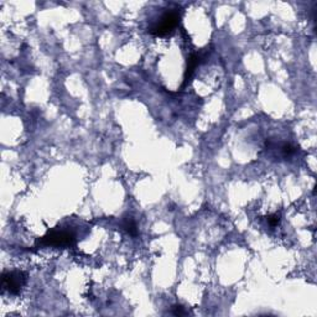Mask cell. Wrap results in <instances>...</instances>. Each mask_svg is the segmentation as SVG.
I'll list each match as a JSON object with an SVG mask.
<instances>
[{"label":"cell","mask_w":317,"mask_h":317,"mask_svg":"<svg viewBox=\"0 0 317 317\" xmlns=\"http://www.w3.org/2000/svg\"><path fill=\"white\" fill-rule=\"evenodd\" d=\"M76 243L74 234L70 231L51 229L42 238L37 239L36 244L40 247H71Z\"/></svg>","instance_id":"1"},{"label":"cell","mask_w":317,"mask_h":317,"mask_svg":"<svg viewBox=\"0 0 317 317\" xmlns=\"http://www.w3.org/2000/svg\"><path fill=\"white\" fill-rule=\"evenodd\" d=\"M180 20L181 15L178 11H169V13L164 14L159 23H156L150 29V33L155 36H159V37L168 36L169 34H171L177 28Z\"/></svg>","instance_id":"2"},{"label":"cell","mask_w":317,"mask_h":317,"mask_svg":"<svg viewBox=\"0 0 317 317\" xmlns=\"http://www.w3.org/2000/svg\"><path fill=\"white\" fill-rule=\"evenodd\" d=\"M26 282V274L24 272H5L1 277L3 290L13 295L20 294L21 289Z\"/></svg>","instance_id":"3"},{"label":"cell","mask_w":317,"mask_h":317,"mask_svg":"<svg viewBox=\"0 0 317 317\" xmlns=\"http://www.w3.org/2000/svg\"><path fill=\"white\" fill-rule=\"evenodd\" d=\"M201 62V55L200 54H192L190 57H188L187 61V67H186L185 71V78H183V84L182 88L186 87L190 82V79L192 78L193 73H195V70L197 69V66L200 65Z\"/></svg>","instance_id":"4"},{"label":"cell","mask_w":317,"mask_h":317,"mask_svg":"<svg viewBox=\"0 0 317 317\" xmlns=\"http://www.w3.org/2000/svg\"><path fill=\"white\" fill-rule=\"evenodd\" d=\"M123 227H124L125 231H127L132 237L138 236L137 223H135V221L133 219V217H125L124 222H123Z\"/></svg>","instance_id":"5"},{"label":"cell","mask_w":317,"mask_h":317,"mask_svg":"<svg viewBox=\"0 0 317 317\" xmlns=\"http://www.w3.org/2000/svg\"><path fill=\"white\" fill-rule=\"evenodd\" d=\"M171 314L174 316H187L188 311L182 306V305H174L171 309Z\"/></svg>","instance_id":"6"},{"label":"cell","mask_w":317,"mask_h":317,"mask_svg":"<svg viewBox=\"0 0 317 317\" xmlns=\"http://www.w3.org/2000/svg\"><path fill=\"white\" fill-rule=\"evenodd\" d=\"M267 219H268V223H269L270 226L275 227L280 222V216L275 213V214H272V216L267 217Z\"/></svg>","instance_id":"7"}]
</instances>
